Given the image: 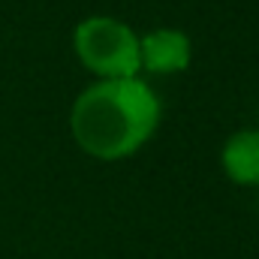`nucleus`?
Instances as JSON below:
<instances>
[{
  "label": "nucleus",
  "mask_w": 259,
  "mask_h": 259,
  "mask_svg": "<svg viewBox=\"0 0 259 259\" xmlns=\"http://www.w3.org/2000/svg\"><path fill=\"white\" fill-rule=\"evenodd\" d=\"M75 58L97 78H136L139 75V33L112 15H91L72 30Z\"/></svg>",
  "instance_id": "2"
},
{
  "label": "nucleus",
  "mask_w": 259,
  "mask_h": 259,
  "mask_svg": "<svg viewBox=\"0 0 259 259\" xmlns=\"http://www.w3.org/2000/svg\"><path fill=\"white\" fill-rule=\"evenodd\" d=\"M220 166L232 184H259V130H238L220 151Z\"/></svg>",
  "instance_id": "4"
},
{
  "label": "nucleus",
  "mask_w": 259,
  "mask_h": 259,
  "mask_svg": "<svg viewBox=\"0 0 259 259\" xmlns=\"http://www.w3.org/2000/svg\"><path fill=\"white\" fill-rule=\"evenodd\" d=\"M193 61V42L184 30L160 27L148 36H139V66L154 75L184 72Z\"/></svg>",
  "instance_id": "3"
},
{
  "label": "nucleus",
  "mask_w": 259,
  "mask_h": 259,
  "mask_svg": "<svg viewBox=\"0 0 259 259\" xmlns=\"http://www.w3.org/2000/svg\"><path fill=\"white\" fill-rule=\"evenodd\" d=\"M160 124L157 94L136 78H100L84 88L69 112L75 145L97 160H124L136 154Z\"/></svg>",
  "instance_id": "1"
}]
</instances>
